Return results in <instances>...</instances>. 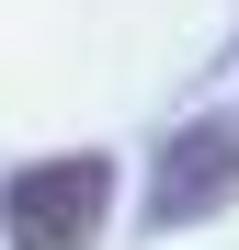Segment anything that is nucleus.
Returning a JSON list of instances; mask_svg holds the SVG:
<instances>
[{"instance_id": "f257e3e1", "label": "nucleus", "mask_w": 239, "mask_h": 250, "mask_svg": "<svg viewBox=\"0 0 239 250\" xmlns=\"http://www.w3.org/2000/svg\"><path fill=\"white\" fill-rule=\"evenodd\" d=\"M103 193H114L103 159H34V171L0 182V228H12V250H91Z\"/></svg>"}, {"instance_id": "f03ea898", "label": "nucleus", "mask_w": 239, "mask_h": 250, "mask_svg": "<svg viewBox=\"0 0 239 250\" xmlns=\"http://www.w3.org/2000/svg\"><path fill=\"white\" fill-rule=\"evenodd\" d=\"M239 193V125H194V137L159 159V205L148 216L171 228V216H217V205Z\"/></svg>"}]
</instances>
